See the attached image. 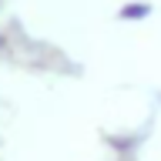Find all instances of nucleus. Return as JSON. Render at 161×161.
<instances>
[{
  "label": "nucleus",
  "instance_id": "1",
  "mask_svg": "<svg viewBox=\"0 0 161 161\" xmlns=\"http://www.w3.org/2000/svg\"><path fill=\"white\" fill-rule=\"evenodd\" d=\"M121 20H144L151 17V3H144V0H131V3H124V7L118 10Z\"/></svg>",
  "mask_w": 161,
  "mask_h": 161
}]
</instances>
